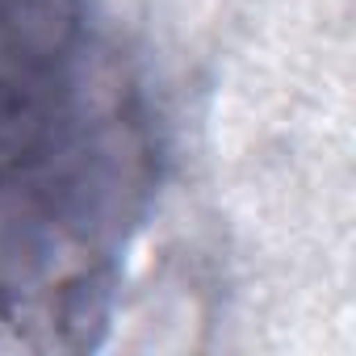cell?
<instances>
[{"label":"cell","mask_w":356,"mask_h":356,"mask_svg":"<svg viewBox=\"0 0 356 356\" xmlns=\"http://www.w3.org/2000/svg\"><path fill=\"white\" fill-rule=\"evenodd\" d=\"M151 189V134L113 80L59 143L0 189V314L67 302L113 260Z\"/></svg>","instance_id":"6da1fadb"},{"label":"cell","mask_w":356,"mask_h":356,"mask_svg":"<svg viewBox=\"0 0 356 356\" xmlns=\"http://www.w3.org/2000/svg\"><path fill=\"white\" fill-rule=\"evenodd\" d=\"M84 0H0V189L34 168L84 101Z\"/></svg>","instance_id":"7a4b0ae2"}]
</instances>
